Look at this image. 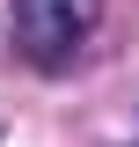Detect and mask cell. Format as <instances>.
<instances>
[{"mask_svg": "<svg viewBox=\"0 0 139 147\" xmlns=\"http://www.w3.org/2000/svg\"><path fill=\"white\" fill-rule=\"evenodd\" d=\"M103 22V0H15V52L37 74H66Z\"/></svg>", "mask_w": 139, "mask_h": 147, "instance_id": "cell-1", "label": "cell"}]
</instances>
